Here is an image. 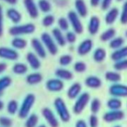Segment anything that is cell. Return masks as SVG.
Listing matches in <instances>:
<instances>
[{
  "mask_svg": "<svg viewBox=\"0 0 127 127\" xmlns=\"http://www.w3.org/2000/svg\"><path fill=\"white\" fill-rule=\"evenodd\" d=\"M107 106L111 110H119L122 106V102L118 98H112L108 100Z\"/></svg>",
  "mask_w": 127,
  "mask_h": 127,
  "instance_id": "28",
  "label": "cell"
},
{
  "mask_svg": "<svg viewBox=\"0 0 127 127\" xmlns=\"http://www.w3.org/2000/svg\"><path fill=\"white\" fill-rule=\"evenodd\" d=\"M118 1H123V0H118Z\"/></svg>",
  "mask_w": 127,
  "mask_h": 127,
  "instance_id": "57",
  "label": "cell"
},
{
  "mask_svg": "<svg viewBox=\"0 0 127 127\" xmlns=\"http://www.w3.org/2000/svg\"><path fill=\"white\" fill-rule=\"evenodd\" d=\"M11 83V79L9 77H4L0 79V94L7 88Z\"/></svg>",
  "mask_w": 127,
  "mask_h": 127,
  "instance_id": "34",
  "label": "cell"
},
{
  "mask_svg": "<svg viewBox=\"0 0 127 127\" xmlns=\"http://www.w3.org/2000/svg\"><path fill=\"white\" fill-rule=\"evenodd\" d=\"M92 47H93L92 40L90 39H85L79 45V46L77 48V53L80 56H84V55L89 54L92 51Z\"/></svg>",
  "mask_w": 127,
  "mask_h": 127,
  "instance_id": "11",
  "label": "cell"
},
{
  "mask_svg": "<svg viewBox=\"0 0 127 127\" xmlns=\"http://www.w3.org/2000/svg\"><path fill=\"white\" fill-rule=\"evenodd\" d=\"M12 46L15 48L17 49H22L26 47L27 45V41L24 39L22 38H19V37H16L14 38L12 42H11Z\"/></svg>",
  "mask_w": 127,
  "mask_h": 127,
  "instance_id": "29",
  "label": "cell"
},
{
  "mask_svg": "<svg viewBox=\"0 0 127 127\" xmlns=\"http://www.w3.org/2000/svg\"><path fill=\"white\" fill-rule=\"evenodd\" d=\"M63 87V82L60 79H51L46 83V88L50 92H60Z\"/></svg>",
  "mask_w": 127,
  "mask_h": 127,
  "instance_id": "12",
  "label": "cell"
},
{
  "mask_svg": "<svg viewBox=\"0 0 127 127\" xmlns=\"http://www.w3.org/2000/svg\"><path fill=\"white\" fill-rule=\"evenodd\" d=\"M74 71L78 73L84 72L86 70V65L83 62H77L74 66Z\"/></svg>",
  "mask_w": 127,
  "mask_h": 127,
  "instance_id": "42",
  "label": "cell"
},
{
  "mask_svg": "<svg viewBox=\"0 0 127 127\" xmlns=\"http://www.w3.org/2000/svg\"><path fill=\"white\" fill-rule=\"evenodd\" d=\"M28 71V67L23 63H16L13 67V71L16 74H23Z\"/></svg>",
  "mask_w": 127,
  "mask_h": 127,
  "instance_id": "32",
  "label": "cell"
},
{
  "mask_svg": "<svg viewBox=\"0 0 127 127\" xmlns=\"http://www.w3.org/2000/svg\"><path fill=\"white\" fill-rule=\"evenodd\" d=\"M109 93L115 97H127V86L123 84H114L109 88Z\"/></svg>",
  "mask_w": 127,
  "mask_h": 127,
  "instance_id": "8",
  "label": "cell"
},
{
  "mask_svg": "<svg viewBox=\"0 0 127 127\" xmlns=\"http://www.w3.org/2000/svg\"><path fill=\"white\" fill-rule=\"evenodd\" d=\"M106 57V52L105 51V49L102 48H97L93 54V58L94 60L97 63H101L103 62L105 58Z\"/></svg>",
  "mask_w": 127,
  "mask_h": 127,
  "instance_id": "25",
  "label": "cell"
},
{
  "mask_svg": "<svg viewBox=\"0 0 127 127\" xmlns=\"http://www.w3.org/2000/svg\"><path fill=\"white\" fill-rule=\"evenodd\" d=\"M35 25L32 23H28L22 25L13 26L9 29V33L12 36H19L22 34H30L34 32Z\"/></svg>",
  "mask_w": 127,
  "mask_h": 127,
  "instance_id": "2",
  "label": "cell"
},
{
  "mask_svg": "<svg viewBox=\"0 0 127 127\" xmlns=\"http://www.w3.org/2000/svg\"><path fill=\"white\" fill-rule=\"evenodd\" d=\"M7 68V65L6 63H0V74L4 71Z\"/></svg>",
  "mask_w": 127,
  "mask_h": 127,
  "instance_id": "50",
  "label": "cell"
},
{
  "mask_svg": "<svg viewBox=\"0 0 127 127\" xmlns=\"http://www.w3.org/2000/svg\"><path fill=\"white\" fill-rule=\"evenodd\" d=\"M114 68L117 71H123L127 69V60H121L115 62L114 64Z\"/></svg>",
  "mask_w": 127,
  "mask_h": 127,
  "instance_id": "35",
  "label": "cell"
},
{
  "mask_svg": "<svg viewBox=\"0 0 127 127\" xmlns=\"http://www.w3.org/2000/svg\"><path fill=\"white\" fill-rule=\"evenodd\" d=\"M120 127V126H116V127Z\"/></svg>",
  "mask_w": 127,
  "mask_h": 127,
  "instance_id": "55",
  "label": "cell"
},
{
  "mask_svg": "<svg viewBox=\"0 0 127 127\" xmlns=\"http://www.w3.org/2000/svg\"><path fill=\"white\" fill-rule=\"evenodd\" d=\"M18 109V103L16 100H11L7 105V111L10 114L14 115Z\"/></svg>",
  "mask_w": 127,
  "mask_h": 127,
  "instance_id": "38",
  "label": "cell"
},
{
  "mask_svg": "<svg viewBox=\"0 0 127 127\" xmlns=\"http://www.w3.org/2000/svg\"><path fill=\"white\" fill-rule=\"evenodd\" d=\"M42 115L46 120V121L48 123V124L51 127H58L59 126V122L57 119L56 118L55 115H54L53 112L48 109V108H45L42 111Z\"/></svg>",
  "mask_w": 127,
  "mask_h": 127,
  "instance_id": "10",
  "label": "cell"
},
{
  "mask_svg": "<svg viewBox=\"0 0 127 127\" xmlns=\"http://www.w3.org/2000/svg\"><path fill=\"white\" fill-rule=\"evenodd\" d=\"M3 107H4V104H3V103L0 100V110H1V109H3Z\"/></svg>",
  "mask_w": 127,
  "mask_h": 127,
  "instance_id": "53",
  "label": "cell"
},
{
  "mask_svg": "<svg viewBox=\"0 0 127 127\" xmlns=\"http://www.w3.org/2000/svg\"><path fill=\"white\" fill-rule=\"evenodd\" d=\"M100 0H90V3H91V5L93 6V7H96L99 4Z\"/></svg>",
  "mask_w": 127,
  "mask_h": 127,
  "instance_id": "51",
  "label": "cell"
},
{
  "mask_svg": "<svg viewBox=\"0 0 127 127\" xmlns=\"http://www.w3.org/2000/svg\"><path fill=\"white\" fill-rule=\"evenodd\" d=\"M6 2H7L10 4H15L17 2V0H3Z\"/></svg>",
  "mask_w": 127,
  "mask_h": 127,
  "instance_id": "52",
  "label": "cell"
},
{
  "mask_svg": "<svg viewBox=\"0 0 127 127\" xmlns=\"http://www.w3.org/2000/svg\"><path fill=\"white\" fill-rule=\"evenodd\" d=\"M56 75L60 79H63L65 80H70L73 78V74L65 68H59L56 71Z\"/></svg>",
  "mask_w": 127,
  "mask_h": 127,
  "instance_id": "24",
  "label": "cell"
},
{
  "mask_svg": "<svg viewBox=\"0 0 127 127\" xmlns=\"http://www.w3.org/2000/svg\"><path fill=\"white\" fill-rule=\"evenodd\" d=\"M116 34V31L112 28H110L109 29H107L106 31H104L101 35H100V39L103 42H106V41H109L111 39H112L115 36Z\"/></svg>",
  "mask_w": 127,
  "mask_h": 127,
  "instance_id": "26",
  "label": "cell"
},
{
  "mask_svg": "<svg viewBox=\"0 0 127 127\" xmlns=\"http://www.w3.org/2000/svg\"><path fill=\"white\" fill-rule=\"evenodd\" d=\"M124 43V39L121 37H116L113 38L109 43V47L112 49L117 50L122 47V45Z\"/></svg>",
  "mask_w": 127,
  "mask_h": 127,
  "instance_id": "31",
  "label": "cell"
},
{
  "mask_svg": "<svg viewBox=\"0 0 127 127\" xmlns=\"http://www.w3.org/2000/svg\"><path fill=\"white\" fill-rule=\"evenodd\" d=\"M100 106H101V103H100V100L97 99V98H95L92 101V103H91V111H92V112L94 113V114L97 113L100 111Z\"/></svg>",
  "mask_w": 127,
  "mask_h": 127,
  "instance_id": "36",
  "label": "cell"
},
{
  "mask_svg": "<svg viewBox=\"0 0 127 127\" xmlns=\"http://www.w3.org/2000/svg\"><path fill=\"white\" fill-rule=\"evenodd\" d=\"M26 80H27L28 83H29L31 85L37 84L42 80V76L39 73H33V74H29L27 77Z\"/></svg>",
  "mask_w": 127,
  "mask_h": 127,
  "instance_id": "27",
  "label": "cell"
},
{
  "mask_svg": "<svg viewBox=\"0 0 127 127\" xmlns=\"http://www.w3.org/2000/svg\"><path fill=\"white\" fill-rule=\"evenodd\" d=\"M58 25H59L60 28L63 31H67L69 28L68 22L64 17H61L58 19Z\"/></svg>",
  "mask_w": 127,
  "mask_h": 127,
  "instance_id": "41",
  "label": "cell"
},
{
  "mask_svg": "<svg viewBox=\"0 0 127 127\" xmlns=\"http://www.w3.org/2000/svg\"><path fill=\"white\" fill-rule=\"evenodd\" d=\"M72 62V57L70 55H63L60 58V63L61 65H69Z\"/></svg>",
  "mask_w": 127,
  "mask_h": 127,
  "instance_id": "43",
  "label": "cell"
},
{
  "mask_svg": "<svg viewBox=\"0 0 127 127\" xmlns=\"http://www.w3.org/2000/svg\"><path fill=\"white\" fill-rule=\"evenodd\" d=\"M105 77L106 80L112 83H118L121 80V76L120 74L114 72V71H108L106 73Z\"/></svg>",
  "mask_w": 127,
  "mask_h": 127,
  "instance_id": "30",
  "label": "cell"
},
{
  "mask_svg": "<svg viewBox=\"0 0 127 127\" xmlns=\"http://www.w3.org/2000/svg\"><path fill=\"white\" fill-rule=\"evenodd\" d=\"M3 33V13H2V8L0 5V36H1Z\"/></svg>",
  "mask_w": 127,
  "mask_h": 127,
  "instance_id": "48",
  "label": "cell"
},
{
  "mask_svg": "<svg viewBox=\"0 0 127 127\" xmlns=\"http://www.w3.org/2000/svg\"><path fill=\"white\" fill-rule=\"evenodd\" d=\"M39 127H46L45 125H41V126H39Z\"/></svg>",
  "mask_w": 127,
  "mask_h": 127,
  "instance_id": "54",
  "label": "cell"
},
{
  "mask_svg": "<svg viewBox=\"0 0 127 127\" xmlns=\"http://www.w3.org/2000/svg\"><path fill=\"white\" fill-rule=\"evenodd\" d=\"M98 118L96 115H92L89 118V125L90 127H97L98 126Z\"/></svg>",
  "mask_w": 127,
  "mask_h": 127,
  "instance_id": "45",
  "label": "cell"
},
{
  "mask_svg": "<svg viewBox=\"0 0 127 127\" xmlns=\"http://www.w3.org/2000/svg\"><path fill=\"white\" fill-rule=\"evenodd\" d=\"M0 57L9 60H16L18 59L19 54L13 49L6 47H0Z\"/></svg>",
  "mask_w": 127,
  "mask_h": 127,
  "instance_id": "9",
  "label": "cell"
},
{
  "mask_svg": "<svg viewBox=\"0 0 127 127\" xmlns=\"http://www.w3.org/2000/svg\"><path fill=\"white\" fill-rule=\"evenodd\" d=\"M38 123V117L37 115L33 114L31 115L28 119L26 121V124H25V127H35L36 126Z\"/></svg>",
  "mask_w": 127,
  "mask_h": 127,
  "instance_id": "37",
  "label": "cell"
},
{
  "mask_svg": "<svg viewBox=\"0 0 127 127\" xmlns=\"http://www.w3.org/2000/svg\"><path fill=\"white\" fill-rule=\"evenodd\" d=\"M119 15V10L117 7H113L109 10V12L106 13V17H105V21L106 23L108 25H112L113 24L115 20L117 19L118 16Z\"/></svg>",
  "mask_w": 127,
  "mask_h": 127,
  "instance_id": "18",
  "label": "cell"
},
{
  "mask_svg": "<svg viewBox=\"0 0 127 127\" xmlns=\"http://www.w3.org/2000/svg\"><path fill=\"white\" fill-rule=\"evenodd\" d=\"M75 127H87V125H86V123L83 120H80L76 123Z\"/></svg>",
  "mask_w": 127,
  "mask_h": 127,
  "instance_id": "49",
  "label": "cell"
},
{
  "mask_svg": "<svg viewBox=\"0 0 127 127\" xmlns=\"http://www.w3.org/2000/svg\"><path fill=\"white\" fill-rule=\"evenodd\" d=\"M86 85L91 89H98L102 85L101 80L95 76H90L87 77L85 80Z\"/></svg>",
  "mask_w": 127,
  "mask_h": 127,
  "instance_id": "17",
  "label": "cell"
},
{
  "mask_svg": "<svg viewBox=\"0 0 127 127\" xmlns=\"http://www.w3.org/2000/svg\"><path fill=\"white\" fill-rule=\"evenodd\" d=\"M38 6L39 9L44 13H48L51 9V4L48 0H39Z\"/></svg>",
  "mask_w": 127,
  "mask_h": 127,
  "instance_id": "33",
  "label": "cell"
},
{
  "mask_svg": "<svg viewBox=\"0 0 127 127\" xmlns=\"http://www.w3.org/2000/svg\"><path fill=\"white\" fill-rule=\"evenodd\" d=\"M100 25V19L96 16H92L90 19L89 23V27H88L89 33L92 35L96 34L97 33V31H99Z\"/></svg>",
  "mask_w": 127,
  "mask_h": 127,
  "instance_id": "15",
  "label": "cell"
},
{
  "mask_svg": "<svg viewBox=\"0 0 127 127\" xmlns=\"http://www.w3.org/2000/svg\"><path fill=\"white\" fill-rule=\"evenodd\" d=\"M89 100H90V95L89 93L85 92V93L82 94L78 97L77 100L76 101V103L74 106V108H73L74 112L77 115L80 114L84 110V109L89 103Z\"/></svg>",
  "mask_w": 127,
  "mask_h": 127,
  "instance_id": "5",
  "label": "cell"
},
{
  "mask_svg": "<svg viewBox=\"0 0 127 127\" xmlns=\"http://www.w3.org/2000/svg\"><path fill=\"white\" fill-rule=\"evenodd\" d=\"M76 39H77L76 38V34L74 32L69 31L65 35V39L69 43H74L76 41Z\"/></svg>",
  "mask_w": 127,
  "mask_h": 127,
  "instance_id": "44",
  "label": "cell"
},
{
  "mask_svg": "<svg viewBox=\"0 0 127 127\" xmlns=\"http://www.w3.org/2000/svg\"><path fill=\"white\" fill-rule=\"evenodd\" d=\"M75 8L77 11V13L82 16L86 17L88 13L87 6L84 1V0H76L75 1Z\"/></svg>",
  "mask_w": 127,
  "mask_h": 127,
  "instance_id": "19",
  "label": "cell"
},
{
  "mask_svg": "<svg viewBox=\"0 0 127 127\" xmlns=\"http://www.w3.org/2000/svg\"><path fill=\"white\" fill-rule=\"evenodd\" d=\"M27 61L33 69H38L41 65V63L38 57L32 52H29L27 54Z\"/></svg>",
  "mask_w": 127,
  "mask_h": 127,
  "instance_id": "20",
  "label": "cell"
},
{
  "mask_svg": "<svg viewBox=\"0 0 127 127\" xmlns=\"http://www.w3.org/2000/svg\"><path fill=\"white\" fill-rule=\"evenodd\" d=\"M81 85L78 83H74L68 89V97L70 98V99H74L76 98L79 94L80 93V91H81Z\"/></svg>",
  "mask_w": 127,
  "mask_h": 127,
  "instance_id": "21",
  "label": "cell"
},
{
  "mask_svg": "<svg viewBox=\"0 0 127 127\" xmlns=\"http://www.w3.org/2000/svg\"><path fill=\"white\" fill-rule=\"evenodd\" d=\"M126 35H127V32H126Z\"/></svg>",
  "mask_w": 127,
  "mask_h": 127,
  "instance_id": "56",
  "label": "cell"
},
{
  "mask_svg": "<svg viewBox=\"0 0 127 127\" xmlns=\"http://www.w3.org/2000/svg\"><path fill=\"white\" fill-rule=\"evenodd\" d=\"M54 17L52 15H47L42 19V25L45 27H49L52 25L54 22Z\"/></svg>",
  "mask_w": 127,
  "mask_h": 127,
  "instance_id": "40",
  "label": "cell"
},
{
  "mask_svg": "<svg viewBox=\"0 0 127 127\" xmlns=\"http://www.w3.org/2000/svg\"><path fill=\"white\" fill-rule=\"evenodd\" d=\"M25 7L31 18H36L39 15L37 6L36 5L33 0H24Z\"/></svg>",
  "mask_w": 127,
  "mask_h": 127,
  "instance_id": "13",
  "label": "cell"
},
{
  "mask_svg": "<svg viewBox=\"0 0 127 127\" xmlns=\"http://www.w3.org/2000/svg\"><path fill=\"white\" fill-rule=\"evenodd\" d=\"M41 39H42V42L44 43L48 52L52 55L57 54L58 51V48L55 42L54 41V39L51 37V36L49 33L45 32L41 35Z\"/></svg>",
  "mask_w": 127,
  "mask_h": 127,
  "instance_id": "4",
  "label": "cell"
},
{
  "mask_svg": "<svg viewBox=\"0 0 127 127\" xmlns=\"http://www.w3.org/2000/svg\"><path fill=\"white\" fill-rule=\"evenodd\" d=\"M121 22L124 25L127 24V1L123 5L122 12L121 14Z\"/></svg>",
  "mask_w": 127,
  "mask_h": 127,
  "instance_id": "39",
  "label": "cell"
},
{
  "mask_svg": "<svg viewBox=\"0 0 127 127\" xmlns=\"http://www.w3.org/2000/svg\"><path fill=\"white\" fill-rule=\"evenodd\" d=\"M124 118V113L123 111L119 110H112L106 112L103 118L107 123H112L115 121H118L122 120Z\"/></svg>",
  "mask_w": 127,
  "mask_h": 127,
  "instance_id": "7",
  "label": "cell"
},
{
  "mask_svg": "<svg viewBox=\"0 0 127 127\" xmlns=\"http://www.w3.org/2000/svg\"><path fill=\"white\" fill-rule=\"evenodd\" d=\"M34 102L35 96L33 94H29L25 97L19 112V116L21 118H25L28 115Z\"/></svg>",
  "mask_w": 127,
  "mask_h": 127,
  "instance_id": "3",
  "label": "cell"
},
{
  "mask_svg": "<svg viewBox=\"0 0 127 127\" xmlns=\"http://www.w3.org/2000/svg\"><path fill=\"white\" fill-rule=\"evenodd\" d=\"M7 16L13 23H19L22 19V15L14 8L8 9L7 11Z\"/></svg>",
  "mask_w": 127,
  "mask_h": 127,
  "instance_id": "22",
  "label": "cell"
},
{
  "mask_svg": "<svg viewBox=\"0 0 127 127\" xmlns=\"http://www.w3.org/2000/svg\"><path fill=\"white\" fill-rule=\"evenodd\" d=\"M54 106L60 119L63 122H68L71 118V115L64 100L60 97L57 98L54 101Z\"/></svg>",
  "mask_w": 127,
  "mask_h": 127,
  "instance_id": "1",
  "label": "cell"
},
{
  "mask_svg": "<svg viewBox=\"0 0 127 127\" xmlns=\"http://www.w3.org/2000/svg\"><path fill=\"white\" fill-rule=\"evenodd\" d=\"M31 45L39 57H40L42 58H45L46 57V51L44 48L42 43L41 42V41L39 39L33 38L31 40Z\"/></svg>",
  "mask_w": 127,
  "mask_h": 127,
  "instance_id": "14",
  "label": "cell"
},
{
  "mask_svg": "<svg viewBox=\"0 0 127 127\" xmlns=\"http://www.w3.org/2000/svg\"><path fill=\"white\" fill-rule=\"evenodd\" d=\"M112 0H102V3H101L102 9L103 10H107L110 7V5L112 4Z\"/></svg>",
  "mask_w": 127,
  "mask_h": 127,
  "instance_id": "47",
  "label": "cell"
},
{
  "mask_svg": "<svg viewBox=\"0 0 127 127\" xmlns=\"http://www.w3.org/2000/svg\"><path fill=\"white\" fill-rule=\"evenodd\" d=\"M52 34H53V36L54 37L55 40L57 41V42L60 46H64L65 45V42H66L65 37L64 36V35L63 34L62 31L59 28H54V29H53Z\"/></svg>",
  "mask_w": 127,
  "mask_h": 127,
  "instance_id": "23",
  "label": "cell"
},
{
  "mask_svg": "<svg viewBox=\"0 0 127 127\" xmlns=\"http://www.w3.org/2000/svg\"><path fill=\"white\" fill-rule=\"evenodd\" d=\"M127 57V46L120 48L115 50L111 55V58L112 60L117 62L121 60H124Z\"/></svg>",
  "mask_w": 127,
  "mask_h": 127,
  "instance_id": "16",
  "label": "cell"
},
{
  "mask_svg": "<svg viewBox=\"0 0 127 127\" xmlns=\"http://www.w3.org/2000/svg\"><path fill=\"white\" fill-rule=\"evenodd\" d=\"M68 18L75 33H82L83 31V26L77 13L74 11H70L68 13Z\"/></svg>",
  "mask_w": 127,
  "mask_h": 127,
  "instance_id": "6",
  "label": "cell"
},
{
  "mask_svg": "<svg viewBox=\"0 0 127 127\" xmlns=\"http://www.w3.org/2000/svg\"><path fill=\"white\" fill-rule=\"evenodd\" d=\"M0 124L2 127H10L12 124V121L10 119H9L7 118L2 117V118H0Z\"/></svg>",
  "mask_w": 127,
  "mask_h": 127,
  "instance_id": "46",
  "label": "cell"
}]
</instances>
